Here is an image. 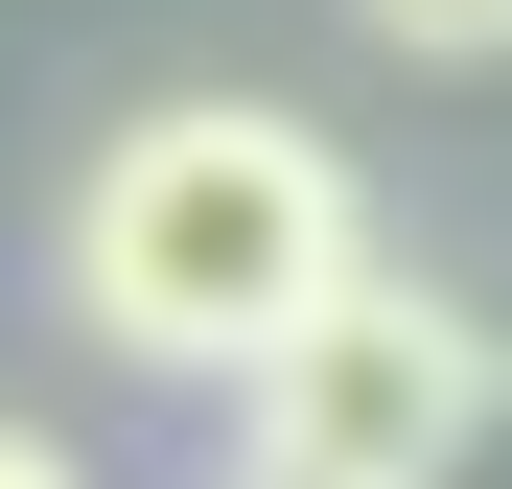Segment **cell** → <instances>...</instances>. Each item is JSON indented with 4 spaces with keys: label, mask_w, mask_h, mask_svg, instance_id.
<instances>
[{
    "label": "cell",
    "mask_w": 512,
    "mask_h": 489,
    "mask_svg": "<svg viewBox=\"0 0 512 489\" xmlns=\"http://www.w3.org/2000/svg\"><path fill=\"white\" fill-rule=\"evenodd\" d=\"M350 24H373V47H443V70H466V47H512V0H350Z\"/></svg>",
    "instance_id": "277c9868"
},
{
    "label": "cell",
    "mask_w": 512,
    "mask_h": 489,
    "mask_svg": "<svg viewBox=\"0 0 512 489\" xmlns=\"http://www.w3.org/2000/svg\"><path fill=\"white\" fill-rule=\"evenodd\" d=\"M466 373H489V326L419 303L396 257H350L233 396H256V466H303V489H419V443L466 420Z\"/></svg>",
    "instance_id": "7a4b0ae2"
},
{
    "label": "cell",
    "mask_w": 512,
    "mask_h": 489,
    "mask_svg": "<svg viewBox=\"0 0 512 489\" xmlns=\"http://www.w3.org/2000/svg\"><path fill=\"white\" fill-rule=\"evenodd\" d=\"M419 489H512V350L466 373V420H443V443H419Z\"/></svg>",
    "instance_id": "3957f363"
},
{
    "label": "cell",
    "mask_w": 512,
    "mask_h": 489,
    "mask_svg": "<svg viewBox=\"0 0 512 489\" xmlns=\"http://www.w3.org/2000/svg\"><path fill=\"white\" fill-rule=\"evenodd\" d=\"M233 489H303V466H233Z\"/></svg>",
    "instance_id": "8992f818"
},
{
    "label": "cell",
    "mask_w": 512,
    "mask_h": 489,
    "mask_svg": "<svg viewBox=\"0 0 512 489\" xmlns=\"http://www.w3.org/2000/svg\"><path fill=\"white\" fill-rule=\"evenodd\" d=\"M350 257H373V210L280 94H163L70 187V326L140 350V373H256Z\"/></svg>",
    "instance_id": "6da1fadb"
},
{
    "label": "cell",
    "mask_w": 512,
    "mask_h": 489,
    "mask_svg": "<svg viewBox=\"0 0 512 489\" xmlns=\"http://www.w3.org/2000/svg\"><path fill=\"white\" fill-rule=\"evenodd\" d=\"M0 489H94V466H70V443H47V420H0Z\"/></svg>",
    "instance_id": "5b68a950"
}]
</instances>
